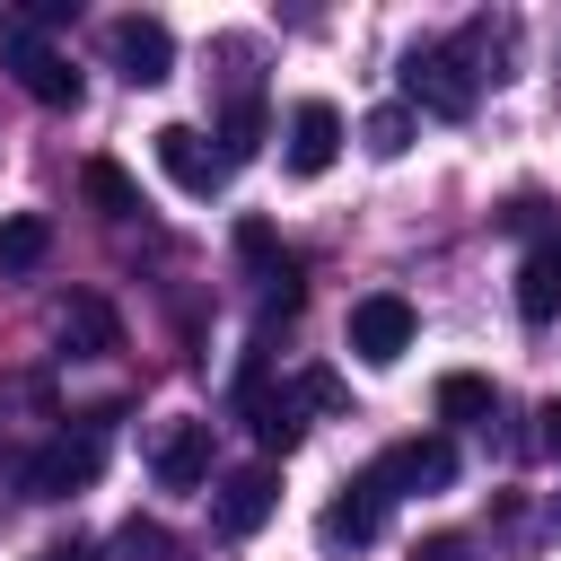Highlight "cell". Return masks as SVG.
Listing matches in <instances>:
<instances>
[{"label":"cell","mask_w":561,"mask_h":561,"mask_svg":"<svg viewBox=\"0 0 561 561\" xmlns=\"http://www.w3.org/2000/svg\"><path fill=\"white\" fill-rule=\"evenodd\" d=\"M298 394H307V412H342V377H324V368H307Z\"/></svg>","instance_id":"22"},{"label":"cell","mask_w":561,"mask_h":561,"mask_svg":"<svg viewBox=\"0 0 561 561\" xmlns=\"http://www.w3.org/2000/svg\"><path fill=\"white\" fill-rule=\"evenodd\" d=\"M386 508H394V491H386V473L368 465V473H351V482L324 500L316 543H324V552H359V543H377V535H386Z\"/></svg>","instance_id":"4"},{"label":"cell","mask_w":561,"mask_h":561,"mask_svg":"<svg viewBox=\"0 0 561 561\" xmlns=\"http://www.w3.org/2000/svg\"><path fill=\"white\" fill-rule=\"evenodd\" d=\"M254 140H263V105H254V96H237V105H228V123H219V158L237 167V158H254Z\"/></svg>","instance_id":"19"},{"label":"cell","mask_w":561,"mask_h":561,"mask_svg":"<svg viewBox=\"0 0 561 561\" xmlns=\"http://www.w3.org/2000/svg\"><path fill=\"white\" fill-rule=\"evenodd\" d=\"M359 140H368V158H403L412 149V105H377L359 123Z\"/></svg>","instance_id":"17"},{"label":"cell","mask_w":561,"mask_h":561,"mask_svg":"<svg viewBox=\"0 0 561 561\" xmlns=\"http://www.w3.org/2000/svg\"><path fill=\"white\" fill-rule=\"evenodd\" d=\"M0 70L35 96V105H79V70H70V53L53 44V26L35 18V9H0Z\"/></svg>","instance_id":"1"},{"label":"cell","mask_w":561,"mask_h":561,"mask_svg":"<svg viewBox=\"0 0 561 561\" xmlns=\"http://www.w3.org/2000/svg\"><path fill=\"white\" fill-rule=\"evenodd\" d=\"M105 53H114V70H123L131 88H158V79L175 70V35H167V18H114V26H105Z\"/></svg>","instance_id":"5"},{"label":"cell","mask_w":561,"mask_h":561,"mask_svg":"<svg viewBox=\"0 0 561 561\" xmlns=\"http://www.w3.org/2000/svg\"><path fill=\"white\" fill-rule=\"evenodd\" d=\"M552 517H561V500H552Z\"/></svg>","instance_id":"26"},{"label":"cell","mask_w":561,"mask_h":561,"mask_svg":"<svg viewBox=\"0 0 561 561\" xmlns=\"http://www.w3.org/2000/svg\"><path fill=\"white\" fill-rule=\"evenodd\" d=\"M403 96H412L421 114H438V123H465V114L482 105V70H473L465 44L447 35V44H421V53L403 61Z\"/></svg>","instance_id":"2"},{"label":"cell","mask_w":561,"mask_h":561,"mask_svg":"<svg viewBox=\"0 0 561 561\" xmlns=\"http://www.w3.org/2000/svg\"><path fill=\"white\" fill-rule=\"evenodd\" d=\"M280 158H289V175H324V167L342 158V114H333L324 96L289 105V140H280Z\"/></svg>","instance_id":"9"},{"label":"cell","mask_w":561,"mask_h":561,"mask_svg":"<svg viewBox=\"0 0 561 561\" xmlns=\"http://www.w3.org/2000/svg\"><path fill=\"white\" fill-rule=\"evenodd\" d=\"M377 473H386V491H447L456 482V447L447 438H403V447L377 456Z\"/></svg>","instance_id":"11"},{"label":"cell","mask_w":561,"mask_h":561,"mask_svg":"<svg viewBox=\"0 0 561 561\" xmlns=\"http://www.w3.org/2000/svg\"><path fill=\"white\" fill-rule=\"evenodd\" d=\"M149 149H158V167H167V184H175V193H219V184H228V158H219L193 123H158V131H149Z\"/></svg>","instance_id":"6"},{"label":"cell","mask_w":561,"mask_h":561,"mask_svg":"<svg viewBox=\"0 0 561 561\" xmlns=\"http://www.w3.org/2000/svg\"><path fill=\"white\" fill-rule=\"evenodd\" d=\"M272 500H280L272 465H237V473L219 482V535H254V526L272 517Z\"/></svg>","instance_id":"12"},{"label":"cell","mask_w":561,"mask_h":561,"mask_svg":"<svg viewBox=\"0 0 561 561\" xmlns=\"http://www.w3.org/2000/svg\"><path fill=\"white\" fill-rule=\"evenodd\" d=\"M35 561H96V543H79V535H70V543H44Z\"/></svg>","instance_id":"25"},{"label":"cell","mask_w":561,"mask_h":561,"mask_svg":"<svg viewBox=\"0 0 561 561\" xmlns=\"http://www.w3.org/2000/svg\"><path fill=\"white\" fill-rule=\"evenodd\" d=\"M535 421H543V430H535V438H543V456H552V465H561V394H552V403H543V412H535Z\"/></svg>","instance_id":"23"},{"label":"cell","mask_w":561,"mask_h":561,"mask_svg":"<svg viewBox=\"0 0 561 561\" xmlns=\"http://www.w3.org/2000/svg\"><path fill=\"white\" fill-rule=\"evenodd\" d=\"M96 473H105V430L96 421L88 430H61L53 447L26 456V500H79Z\"/></svg>","instance_id":"3"},{"label":"cell","mask_w":561,"mask_h":561,"mask_svg":"<svg viewBox=\"0 0 561 561\" xmlns=\"http://www.w3.org/2000/svg\"><path fill=\"white\" fill-rule=\"evenodd\" d=\"M412 561H473V552H465V543H456V535H430V543H421V552H412Z\"/></svg>","instance_id":"24"},{"label":"cell","mask_w":561,"mask_h":561,"mask_svg":"<svg viewBox=\"0 0 561 561\" xmlns=\"http://www.w3.org/2000/svg\"><path fill=\"white\" fill-rule=\"evenodd\" d=\"M88 202H96L105 219H131V210H140V193H131V175H123L114 158H96V167H88Z\"/></svg>","instance_id":"18"},{"label":"cell","mask_w":561,"mask_h":561,"mask_svg":"<svg viewBox=\"0 0 561 561\" xmlns=\"http://www.w3.org/2000/svg\"><path fill=\"white\" fill-rule=\"evenodd\" d=\"M61 351H70V359H105V351H123V316H114L105 298H70V307H61Z\"/></svg>","instance_id":"15"},{"label":"cell","mask_w":561,"mask_h":561,"mask_svg":"<svg viewBox=\"0 0 561 561\" xmlns=\"http://www.w3.org/2000/svg\"><path fill=\"white\" fill-rule=\"evenodd\" d=\"M149 473H158V491H202L210 482V421H167L149 447Z\"/></svg>","instance_id":"8"},{"label":"cell","mask_w":561,"mask_h":561,"mask_svg":"<svg viewBox=\"0 0 561 561\" xmlns=\"http://www.w3.org/2000/svg\"><path fill=\"white\" fill-rule=\"evenodd\" d=\"M245 421H254L263 447L289 456V447L307 438V394H298V386H263V377H245Z\"/></svg>","instance_id":"10"},{"label":"cell","mask_w":561,"mask_h":561,"mask_svg":"<svg viewBox=\"0 0 561 561\" xmlns=\"http://www.w3.org/2000/svg\"><path fill=\"white\" fill-rule=\"evenodd\" d=\"M351 351H359L368 368H394V359L412 351V307H403L394 289L359 298V307H351Z\"/></svg>","instance_id":"7"},{"label":"cell","mask_w":561,"mask_h":561,"mask_svg":"<svg viewBox=\"0 0 561 561\" xmlns=\"http://www.w3.org/2000/svg\"><path fill=\"white\" fill-rule=\"evenodd\" d=\"M517 316L526 324H552L561 316V237H535L526 263H517Z\"/></svg>","instance_id":"13"},{"label":"cell","mask_w":561,"mask_h":561,"mask_svg":"<svg viewBox=\"0 0 561 561\" xmlns=\"http://www.w3.org/2000/svg\"><path fill=\"white\" fill-rule=\"evenodd\" d=\"M237 254L254 263V280H263V298H272V307L289 316V307H298V263L280 254V237H272L263 219H245V228H237Z\"/></svg>","instance_id":"14"},{"label":"cell","mask_w":561,"mask_h":561,"mask_svg":"<svg viewBox=\"0 0 561 561\" xmlns=\"http://www.w3.org/2000/svg\"><path fill=\"white\" fill-rule=\"evenodd\" d=\"M114 543H123V561H184V543H175L167 526H149V517H131Z\"/></svg>","instance_id":"21"},{"label":"cell","mask_w":561,"mask_h":561,"mask_svg":"<svg viewBox=\"0 0 561 561\" xmlns=\"http://www.w3.org/2000/svg\"><path fill=\"white\" fill-rule=\"evenodd\" d=\"M438 412H447V421H482V412H491V377H465V368L438 377Z\"/></svg>","instance_id":"20"},{"label":"cell","mask_w":561,"mask_h":561,"mask_svg":"<svg viewBox=\"0 0 561 561\" xmlns=\"http://www.w3.org/2000/svg\"><path fill=\"white\" fill-rule=\"evenodd\" d=\"M44 254H53V219H35V210L0 219V272H35Z\"/></svg>","instance_id":"16"}]
</instances>
